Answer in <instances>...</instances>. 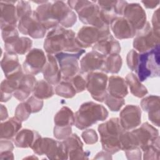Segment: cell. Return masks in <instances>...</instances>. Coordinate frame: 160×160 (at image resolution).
Masks as SVG:
<instances>
[{"mask_svg": "<svg viewBox=\"0 0 160 160\" xmlns=\"http://www.w3.org/2000/svg\"><path fill=\"white\" fill-rule=\"evenodd\" d=\"M84 52L85 50L82 49L77 52H61L54 54L58 62L63 81H69L79 72L80 68L78 61Z\"/></svg>", "mask_w": 160, "mask_h": 160, "instance_id": "obj_8", "label": "cell"}, {"mask_svg": "<svg viewBox=\"0 0 160 160\" xmlns=\"http://www.w3.org/2000/svg\"><path fill=\"white\" fill-rule=\"evenodd\" d=\"M18 28L21 34L29 35L34 39L44 38L47 30L40 22L35 11H32L20 18Z\"/></svg>", "mask_w": 160, "mask_h": 160, "instance_id": "obj_11", "label": "cell"}, {"mask_svg": "<svg viewBox=\"0 0 160 160\" xmlns=\"http://www.w3.org/2000/svg\"><path fill=\"white\" fill-rule=\"evenodd\" d=\"M132 132L138 140L139 147L143 151L159 136L158 129L147 122L143 123L139 128L133 129Z\"/></svg>", "mask_w": 160, "mask_h": 160, "instance_id": "obj_17", "label": "cell"}, {"mask_svg": "<svg viewBox=\"0 0 160 160\" xmlns=\"http://www.w3.org/2000/svg\"><path fill=\"white\" fill-rule=\"evenodd\" d=\"M38 18L46 29L61 24L64 28L72 27L77 21L75 12L62 1H44L35 10Z\"/></svg>", "mask_w": 160, "mask_h": 160, "instance_id": "obj_1", "label": "cell"}, {"mask_svg": "<svg viewBox=\"0 0 160 160\" xmlns=\"http://www.w3.org/2000/svg\"><path fill=\"white\" fill-rule=\"evenodd\" d=\"M104 102L111 111H119L120 109L125 104L124 99L113 97L108 93Z\"/></svg>", "mask_w": 160, "mask_h": 160, "instance_id": "obj_38", "label": "cell"}, {"mask_svg": "<svg viewBox=\"0 0 160 160\" xmlns=\"http://www.w3.org/2000/svg\"><path fill=\"white\" fill-rule=\"evenodd\" d=\"M47 61L42 71L44 79L52 85H56L62 79L61 72L58 66V62L55 56L48 54Z\"/></svg>", "mask_w": 160, "mask_h": 160, "instance_id": "obj_22", "label": "cell"}, {"mask_svg": "<svg viewBox=\"0 0 160 160\" xmlns=\"http://www.w3.org/2000/svg\"><path fill=\"white\" fill-rule=\"evenodd\" d=\"M14 149L13 144L8 139H1L0 152L6 151H12Z\"/></svg>", "mask_w": 160, "mask_h": 160, "instance_id": "obj_47", "label": "cell"}, {"mask_svg": "<svg viewBox=\"0 0 160 160\" xmlns=\"http://www.w3.org/2000/svg\"><path fill=\"white\" fill-rule=\"evenodd\" d=\"M68 157L71 159H88L90 154L89 151L83 150V144L79 136L74 133L63 140Z\"/></svg>", "mask_w": 160, "mask_h": 160, "instance_id": "obj_18", "label": "cell"}, {"mask_svg": "<svg viewBox=\"0 0 160 160\" xmlns=\"http://www.w3.org/2000/svg\"><path fill=\"white\" fill-rule=\"evenodd\" d=\"M32 93L33 96L39 99H46L52 97L54 91L52 84L46 80H39L36 81Z\"/></svg>", "mask_w": 160, "mask_h": 160, "instance_id": "obj_34", "label": "cell"}, {"mask_svg": "<svg viewBox=\"0 0 160 160\" xmlns=\"http://www.w3.org/2000/svg\"><path fill=\"white\" fill-rule=\"evenodd\" d=\"M2 38L4 43L9 42L19 37L16 26H7L1 29Z\"/></svg>", "mask_w": 160, "mask_h": 160, "instance_id": "obj_39", "label": "cell"}, {"mask_svg": "<svg viewBox=\"0 0 160 160\" xmlns=\"http://www.w3.org/2000/svg\"><path fill=\"white\" fill-rule=\"evenodd\" d=\"M39 137L41 135L38 132L32 129H23L16 134L14 139V142L17 148H31Z\"/></svg>", "mask_w": 160, "mask_h": 160, "instance_id": "obj_30", "label": "cell"}, {"mask_svg": "<svg viewBox=\"0 0 160 160\" xmlns=\"http://www.w3.org/2000/svg\"><path fill=\"white\" fill-rule=\"evenodd\" d=\"M141 2L148 9L155 8L159 4V1H142Z\"/></svg>", "mask_w": 160, "mask_h": 160, "instance_id": "obj_48", "label": "cell"}, {"mask_svg": "<svg viewBox=\"0 0 160 160\" xmlns=\"http://www.w3.org/2000/svg\"><path fill=\"white\" fill-rule=\"evenodd\" d=\"M102 149L111 154L121 150L120 138L124 130L121 125L119 119L112 118L98 126Z\"/></svg>", "mask_w": 160, "mask_h": 160, "instance_id": "obj_3", "label": "cell"}, {"mask_svg": "<svg viewBox=\"0 0 160 160\" xmlns=\"http://www.w3.org/2000/svg\"><path fill=\"white\" fill-rule=\"evenodd\" d=\"M1 66L6 78L22 71L21 66L19 62L18 54L5 52L1 61Z\"/></svg>", "mask_w": 160, "mask_h": 160, "instance_id": "obj_26", "label": "cell"}, {"mask_svg": "<svg viewBox=\"0 0 160 160\" xmlns=\"http://www.w3.org/2000/svg\"><path fill=\"white\" fill-rule=\"evenodd\" d=\"M54 136L59 140H64L72 134V126L74 125V114L67 106L62 107L56 114L54 118Z\"/></svg>", "mask_w": 160, "mask_h": 160, "instance_id": "obj_9", "label": "cell"}, {"mask_svg": "<svg viewBox=\"0 0 160 160\" xmlns=\"http://www.w3.org/2000/svg\"><path fill=\"white\" fill-rule=\"evenodd\" d=\"M111 29L116 38L124 39L134 38L136 34V30L123 17H117L110 22Z\"/></svg>", "mask_w": 160, "mask_h": 160, "instance_id": "obj_19", "label": "cell"}, {"mask_svg": "<svg viewBox=\"0 0 160 160\" xmlns=\"http://www.w3.org/2000/svg\"><path fill=\"white\" fill-rule=\"evenodd\" d=\"M159 46L142 53H139L135 72L141 82L149 78L159 76Z\"/></svg>", "mask_w": 160, "mask_h": 160, "instance_id": "obj_6", "label": "cell"}, {"mask_svg": "<svg viewBox=\"0 0 160 160\" xmlns=\"http://www.w3.org/2000/svg\"><path fill=\"white\" fill-rule=\"evenodd\" d=\"M24 74L22 71L2 80L1 83V102L8 101L19 87Z\"/></svg>", "mask_w": 160, "mask_h": 160, "instance_id": "obj_24", "label": "cell"}, {"mask_svg": "<svg viewBox=\"0 0 160 160\" xmlns=\"http://www.w3.org/2000/svg\"><path fill=\"white\" fill-rule=\"evenodd\" d=\"M32 41L27 37H18L12 41L4 43V49L6 52L16 54H24L30 51Z\"/></svg>", "mask_w": 160, "mask_h": 160, "instance_id": "obj_31", "label": "cell"}, {"mask_svg": "<svg viewBox=\"0 0 160 160\" xmlns=\"http://www.w3.org/2000/svg\"><path fill=\"white\" fill-rule=\"evenodd\" d=\"M108 111L101 104L92 101L84 102L74 114V125L81 130L86 129L98 121L106 119Z\"/></svg>", "mask_w": 160, "mask_h": 160, "instance_id": "obj_5", "label": "cell"}, {"mask_svg": "<svg viewBox=\"0 0 160 160\" xmlns=\"http://www.w3.org/2000/svg\"><path fill=\"white\" fill-rule=\"evenodd\" d=\"M44 49L48 54H56L59 52H77L82 49L78 44L75 32L66 29L61 26L52 29L46 36Z\"/></svg>", "mask_w": 160, "mask_h": 160, "instance_id": "obj_2", "label": "cell"}, {"mask_svg": "<svg viewBox=\"0 0 160 160\" xmlns=\"http://www.w3.org/2000/svg\"><path fill=\"white\" fill-rule=\"evenodd\" d=\"M133 41V48L140 53L149 51L159 46L160 35L156 34L152 29L149 22L144 27L137 31Z\"/></svg>", "mask_w": 160, "mask_h": 160, "instance_id": "obj_12", "label": "cell"}, {"mask_svg": "<svg viewBox=\"0 0 160 160\" xmlns=\"http://www.w3.org/2000/svg\"><path fill=\"white\" fill-rule=\"evenodd\" d=\"M56 94L64 98H72L77 93L73 86L69 81L60 82L55 89Z\"/></svg>", "mask_w": 160, "mask_h": 160, "instance_id": "obj_35", "label": "cell"}, {"mask_svg": "<svg viewBox=\"0 0 160 160\" xmlns=\"http://www.w3.org/2000/svg\"><path fill=\"white\" fill-rule=\"evenodd\" d=\"M92 49L93 51L107 56L111 54H119L121 51V45L110 34L93 45Z\"/></svg>", "mask_w": 160, "mask_h": 160, "instance_id": "obj_25", "label": "cell"}, {"mask_svg": "<svg viewBox=\"0 0 160 160\" xmlns=\"http://www.w3.org/2000/svg\"><path fill=\"white\" fill-rule=\"evenodd\" d=\"M144 159H159V137L158 136L152 143L144 151Z\"/></svg>", "mask_w": 160, "mask_h": 160, "instance_id": "obj_36", "label": "cell"}, {"mask_svg": "<svg viewBox=\"0 0 160 160\" xmlns=\"http://www.w3.org/2000/svg\"><path fill=\"white\" fill-rule=\"evenodd\" d=\"M122 64V58L119 54L107 56L101 71L106 73L117 74L119 72Z\"/></svg>", "mask_w": 160, "mask_h": 160, "instance_id": "obj_33", "label": "cell"}, {"mask_svg": "<svg viewBox=\"0 0 160 160\" xmlns=\"http://www.w3.org/2000/svg\"><path fill=\"white\" fill-rule=\"evenodd\" d=\"M22 127V122L15 116L9 118L8 121L0 124L1 139L11 140L15 138Z\"/></svg>", "mask_w": 160, "mask_h": 160, "instance_id": "obj_29", "label": "cell"}, {"mask_svg": "<svg viewBox=\"0 0 160 160\" xmlns=\"http://www.w3.org/2000/svg\"><path fill=\"white\" fill-rule=\"evenodd\" d=\"M139 53L134 49H131L128 54L126 57V62L128 68L132 71H135L137 62H138V58Z\"/></svg>", "mask_w": 160, "mask_h": 160, "instance_id": "obj_44", "label": "cell"}, {"mask_svg": "<svg viewBox=\"0 0 160 160\" xmlns=\"http://www.w3.org/2000/svg\"><path fill=\"white\" fill-rule=\"evenodd\" d=\"M16 1H1V29L7 26H16L18 27L17 22L19 21L16 7L14 5Z\"/></svg>", "mask_w": 160, "mask_h": 160, "instance_id": "obj_21", "label": "cell"}, {"mask_svg": "<svg viewBox=\"0 0 160 160\" xmlns=\"http://www.w3.org/2000/svg\"><path fill=\"white\" fill-rule=\"evenodd\" d=\"M106 57V56L93 50L88 52L80 61L81 71L83 73H89L96 70H101Z\"/></svg>", "mask_w": 160, "mask_h": 160, "instance_id": "obj_20", "label": "cell"}, {"mask_svg": "<svg viewBox=\"0 0 160 160\" xmlns=\"http://www.w3.org/2000/svg\"><path fill=\"white\" fill-rule=\"evenodd\" d=\"M107 92L113 97L124 99L128 94L126 80L118 76H111L108 80Z\"/></svg>", "mask_w": 160, "mask_h": 160, "instance_id": "obj_28", "label": "cell"}, {"mask_svg": "<svg viewBox=\"0 0 160 160\" xmlns=\"http://www.w3.org/2000/svg\"><path fill=\"white\" fill-rule=\"evenodd\" d=\"M8 117L7 108L3 104H1V121H2L6 119Z\"/></svg>", "mask_w": 160, "mask_h": 160, "instance_id": "obj_50", "label": "cell"}, {"mask_svg": "<svg viewBox=\"0 0 160 160\" xmlns=\"http://www.w3.org/2000/svg\"><path fill=\"white\" fill-rule=\"evenodd\" d=\"M16 12L18 19L23 17L24 16L30 13L32 10L30 4L28 1H20L18 2L16 5Z\"/></svg>", "mask_w": 160, "mask_h": 160, "instance_id": "obj_41", "label": "cell"}, {"mask_svg": "<svg viewBox=\"0 0 160 160\" xmlns=\"http://www.w3.org/2000/svg\"><path fill=\"white\" fill-rule=\"evenodd\" d=\"M38 155H46L50 159H67L68 154L63 143L49 138L39 137L31 148Z\"/></svg>", "mask_w": 160, "mask_h": 160, "instance_id": "obj_7", "label": "cell"}, {"mask_svg": "<svg viewBox=\"0 0 160 160\" xmlns=\"http://www.w3.org/2000/svg\"><path fill=\"white\" fill-rule=\"evenodd\" d=\"M111 34L109 28L99 29L91 26H84L78 31L76 39L80 47L88 48L92 47L101 39Z\"/></svg>", "mask_w": 160, "mask_h": 160, "instance_id": "obj_13", "label": "cell"}, {"mask_svg": "<svg viewBox=\"0 0 160 160\" xmlns=\"http://www.w3.org/2000/svg\"><path fill=\"white\" fill-rule=\"evenodd\" d=\"M68 5L74 9L78 14L81 22L99 29L109 28L102 18L100 9L95 1H68Z\"/></svg>", "mask_w": 160, "mask_h": 160, "instance_id": "obj_4", "label": "cell"}, {"mask_svg": "<svg viewBox=\"0 0 160 160\" xmlns=\"http://www.w3.org/2000/svg\"><path fill=\"white\" fill-rule=\"evenodd\" d=\"M32 113L29 104L26 102H21L18 105L15 109L14 116L21 122L26 121Z\"/></svg>", "mask_w": 160, "mask_h": 160, "instance_id": "obj_37", "label": "cell"}, {"mask_svg": "<svg viewBox=\"0 0 160 160\" xmlns=\"http://www.w3.org/2000/svg\"><path fill=\"white\" fill-rule=\"evenodd\" d=\"M142 109L148 113L149 121L155 126H159V97L151 95L141 101Z\"/></svg>", "mask_w": 160, "mask_h": 160, "instance_id": "obj_23", "label": "cell"}, {"mask_svg": "<svg viewBox=\"0 0 160 160\" xmlns=\"http://www.w3.org/2000/svg\"><path fill=\"white\" fill-rule=\"evenodd\" d=\"M47 61L44 51L34 48L29 51L23 62V69L26 74L36 75L42 72Z\"/></svg>", "mask_w": 160, "mask_h": 160, "instance_id": "obj_14", "label": "cell"}, {"mask_svg": "<svg viewBox=\"0 0 160 160\" xmlns=\"http://www.w3.org/2000/svg\"><path fill=\"white\" fill-rule=\"evenodd\" d=\"M82 138L87 144H93L97 142L98 136L96 132L93 129H86L82 133Z\"/></svg>", "mask_w": 160, "mask_h": 160, "instance_id": "obj_42", "label": "cell"}, {"mask_svg": "<svg viewBox=\"0 0 160 160\" xmlns=\"http://www.w3.org/2000/svg\"><path fill=\"white\" fill-rule=\"evenodd\" d=\"M108 78L103 72H89L86 76V89L91 97L99 102H104L107 95Z\"/></svg>", "mask_w": 160, "mask_h": 160, "instance_id": "obj_10", "label": "cell"}, {"mask_svg": "<svg viewBox=\"0 0 160 160\" xmlns=\"http://www.w3.org/2000/svg\"><path fill=\"white\" fill-rule=\"evenodd\" d=\"M152 31L157 34L160 35L159 34V9H158L153 14L152 18Z\"/></svg>", "mask_w": 160, "mask_h": 160, "instance_id": "obj_46", "label": "cell"}, {"mask_svg": "<svg viewBox=\"0 0 160 160\" xmlns=\"http://www.w3.org/2000/svg\"><path fill=\"white\" fill-rule=\"evenodd\" d=\"M141 110L138 106L129 104L119 114V121L126 131L132 130L141 124Z\"/></svg>", "mask_w": 160, "mask_h": 160, "instance_id": "obj_16", "label": "cell"}, {"mask_svg": "<svg viewBox=\"0 0 160 160\" xmlns=\"http://www.w3.org/2000/svg\"><path fill=\"white\" fill-rule=\"evenodd\" d=\"M0 159H14V154L12 151H6L3 152H0Z\"/></svg>", "mask_w": 160, "mask_h": 160, "instance_id": "obj_49", "label": "cell"}, {"mask_svg": "<svg viewBox=\"0 0 160 160\" xmlns=\"http://www.w3.org/2000/svg\"><path fill=\"white\" fill-rule=\"evenodd\" d=\"M31 108L32 113H35L40 111L43 106L44 102L42 99H39L34 96H32L26 101Z\"/></svg>", "mask_w": 160, "mask_h": 160, "instance_id": "obj_43", "label": "cell"}, {"mask_svg": "<svg viewBox=\"0 0 160 160\" xmlns=\"http://www.w3.org/2000/svg\"><path fill=\"white\" fill-rule=\"evenodd\" d=\"M122 17L130 22L136 31L142 29L147 22L146 14L139 3H128L123 11Z\"/></svg>", "mask_w": 160, "mask_h": 160, "instance_id": "obj_15", "label": "cell"}, {"mask_svg": "<svg viewBox=\"0 0 160 160\" xmlns=\"http://www.w3.org/2000/svg\"><path fill=\"white\" fill-rule=\"evenodd\" d=\"M69 81L72 84L77 93L81 92L86 89V79L81 73L76 74Z\"/></svg>", "mask_w": 160, "mask_h": 160, "instance_id": "obj_40", "label": "cell"}, {"mask_svg": "<svg viewBox=\"0 0 160 160\" xmlns=\"http://www.w3.org/2000/svg\"><path fill=\"white\" fill-rule=\"evenodd\" d=\"M126 158L128 159H141V151L140 148L138 147L130 150L125 151Z\"/></svg>", "mask_w": 160, "mask_h": 160, "instance_id": "obj_45", "label": "cell"}, {"mask_svg": "<svg viewBox=\"0 0 160 160\" xmlns=\"http://www.w3.org/2000/svg\"><path fill=\"white\" fill-rule=\"evenodd\" d=\"M126 82L133 96L137 98H142L148 94L147 88L141 84L135 74L132 72L128 74L126 76Z\"/></svg>", "mask_w": 160, "mask_h": 160, "instance_id": "obj_32", "label": "cell"}, {"mask_svg": "<svg viewBox=\"0 0 160 160\" xmlns=\"http://www.w3.org/2000/svg\"><path fill=\"white\" fill-rule=\"evenodd\" d=\"M36 81L34 75L24 74L21 79L18 88L13 94L14 97L19 101H23L28 99L33 91Z\"/></svg>", "mask_w": 160, "mask_h": 160, "instance_id": "obj_27", "label": "cell"}]
</instances>
